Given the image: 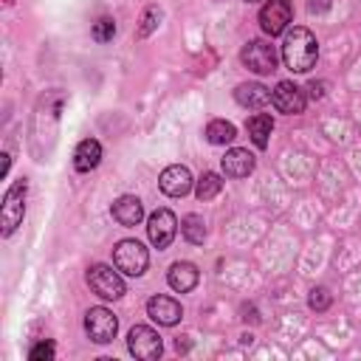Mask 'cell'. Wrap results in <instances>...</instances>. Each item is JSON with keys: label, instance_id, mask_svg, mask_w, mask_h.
I'll return each instance as SVG.
<instances>
[{"label": "cell", "instance_id": "6da1fadb", "mask_svg": "<svg viewBox=\"0 0 361 361\" xmlns=\"http://www.w3.org/2000/svg\"><path fill=\"white\" fill-rule=\"evenodd\" d=\"M282 59L293 73H307L319 59V42L307 28H290L282 42Z\"/></svg>", "mask_w": 361, "mask_h": 361}, {"label": "cell", "instance_id": "7a4b0ae2", "mask_svg": "<svg viewBox=\"0 0 361 361\" xmlns=\"http://www.w3.org/2000/svg\"><path fill=\"white\" fill-rule=\"evenodd\" d=\"M25 192H28V180L20 178L8 186L6 197H3V212H0V226H3V237H8L20 223H23V214H25Z\"/></svg>", "mask_w": 361, "mask_h": 361}, {"label": "cell", "instance_id": "3957f363", "mask_svg": "<svg viewBox=\"0 0 361 361\" xmlns=\"http://www.w3.org/2000/svg\"><path fill=\"white\" fill-rule=\"evenodd\" d=\"M113 265L127 276H141L149 265V254L138 240H121L113 248Z\"/></svg>", "mask_w": 361, "mask_h": 361}, {"label": "cell", "instance_id": "277c9868", "mask_svg": "<svg viewBox=\"0 0 361 361\" xmlns=\"http://www.w3.org/2000/svg\"><path fill=\"white\" fill-rule=\"evenodd\" d=\"M116 330H118V319L107 307H90L85 313V333H87L90 341L107 344V341L116 338Z\"/></svg>", "mask_w": 361, "mask_h": 361}, {"label": "cell", "instance_id": "5b68a950", "mask_svg": "<svg viewBox=\"0 0 361 361\" xmlns=\"http://www.w3.org/2000/svg\"><path fill=\"white\" fill-rule=\"evenodd\" d=\"M127 350H130L135 358H141V361H152V358L161 355L164 344H161V336H158L152 327L135 324V327L127 333Z\"/></svg>", "mask_w": 361, "mask_h": 361}, {"label": "cell", "instance_id": "8992f818", "mask_svg": "<svg viewBox=\"0 0 361 361\" xmlns=\"http://www.w3.org/2000/svg\"><path fill=\"white\" fill-rule=\"evenodd\" d=\"M240 59H243V65H245L248 71H254V73H271V71H276V51H274V45H268L265 39H251V42H245V48L240 51Z\"/></svg>", "mask_w": 361, "mask_h": 361}, {"label": "cell", "instance_id": "52a82bcc", "mask_svg": "<svg viewBox=\"0 0 361 361\" xmlns=\"http://www.w3.org/2000/svg\"><path fill=\"white\" fill-rule=\"evenodd\" d=\"M87 285L102 299H121L124 296V279L110 265H93L87 271Z\"/></svg>", "mask_w": 361, "mask_h": 361}, {"label": "cell", "instance_id": "ba28073f", "mask_svg": "<svg viewBox=\"0 0 361 361\" xmlns=\"http://www.w3.org/2000/svg\"><path fill=\"white\" fill-rule=\"evenodd\" d=\"M147 234H149V243L155 248H169L175 234H178V220L169 209H155L147 220Z\"/></svg>", "mask_w": 361, "mask_h": 361}, {"label": "cell", "instance_id": "9c48e42d", "mask_svg": "<svg viewBox=\"0 0 361 361\" xmlns=\"http://www.w3.org/2000/svg\"><path fill=\"white\" fill-rule=\"evenodd\" d=\"M290 14H293L290 0H268V3L259 8V25H262L265 34L276 37V34H282V31L288 28Z\"/></svg>", "mask_w": 361, "mask_h": 361}, {"label": "cell", "instance_id": "30bf717a", "mask_svg": "<svg viewBox=\"0 0 361 361\" xmlns=\"http://www.w3.org/2000/svg\"><path fill=\"white\" fill-rule=\"evenodd\" d=\"M271 102H274V107H276L279 113L296 116V113H302V110H305V90H302L299 85H293V82L282 79V82L274 87Z\"/></svg>", "mask_w": 361, "mask_h": 361}, {"label": "cell", "instance_id": "8fae6325", "mask_svg": "<svg viewBox=\"0 0 361 361\" xmlns=\"http://www.w3.org/2000/svg\"><path fill=\"white\" fill-rule=\"evenodd\" d=\"M158 183H161V192H164V195H169V197H183V195L192 189V172H189L186 166H180V164H172V166H166V169L161 172Z\"/></svg>", "mask_w": 361, "mask_h": 361}, {"label": "cell", "instance_id": "7c38bea8", "mask_svg": "<svg viewBox=\"0 0 361 361\" xmlns=\"http://www.w3.org/2000/svg\"><path fill=\"white\" fill-rule=\"evenodd\" d=\"M147 313H149L152 322H158V324H164V327L178 324L180 316H183L180 305H178L172 296H152V299L147 302Z\"/></svg>", "mask_w": 361, "mask_h": 361}, {"label": "cell", "instance_id": "4fadbf2b", "mask_svg": "<svg viewBox=\"0 0 361 361\" xmlns=\"http://www.w3.org/2000/svg\"><path fill=\"white\" fill-rule=\"evenodd\" d=\"M223 172L228 178H245V175H251L254 172V155L248 149H243V147L228 149L223 155Z\"/></svg>", "mask_w": 361, "mask_h": 361}, {"label": "cell", "instance_id": "5bb4252c", "mask_svg": "<svg viewBox=\"0 0 361 361\" xmlns=\"http://www.w3.org/2000/svg\"><path fill=\"white\" fill-rule=\"evenodd\" d=\"M113 217H116L121 226L133 228V226L141 223V217H144V206H141V200H138L135 195H121V197L113 203Z\"/></svg>", "mask_w": 361, "mask_h": 361}, {"label": "cell", "instance_id": "9a60e30c", "mask_svg": "<svg viewBox=\"0 0 361 361\" xmlns=\"http://www.w3.org/2000/svg\"><path fill=\"white\" fill-rule=\"evenodd\" d=\"M197 279H200V274H197V268L192 262H175L169 268V274H166L169 288L178 290V293H189L197 285Z\"/></svg>", "mask_w": 361, "mask_h": 361}, {"label": "cell", "instance_id": "2e32d148", "mask_svg": "<svg viewBox=\"0 0 361 361\" xmlns=\"http://www.w3.org/2000/svg\"><path fill=\"white\" fill-rule=\"evenodd\" d=\"M99 161H102V144H99L96 138L79 141V147H76V152H73V166H76V172H90V169L99 166Z\"/></svg>", "mask_w": 361, "mask_h": 361}, {"label": "cell", "instance_id": "e0dca14e", "mask_svg": "<svg viewBox=\"0 0 361 361\" xmlns=\"http://www.w3.org/2000/svg\"><path fill=\"white\" fill-rule=\"evenodd\" d=\"M234 99H237L243 107H265V104L271 102V93H268V87H262L259 82H243V85H237Z\"/></svg>", "mask_w": 361, "mask_h": 361}, {"label": "cell", "instance_id": "ac0fdd59", "mask_svg": "<svg viewBox=\"0 0 361 361\" xmlns=\"http://www.w3.org/2000/svg\"><path fill=\"white\" fill-rule=\"evenodd\" d=\"M245 127H248L251 141H254L259 149H265V147H268V138H271V130H274V118H271L268 113H257V116L248 118Z\"/></svg>", "mask_w": 361, "mask_h": 361}, {"label": "cell", "instance_id": "d6986e66", "mask_svg": "<svg viewBox=\"0 0 361 361\" xmlns=\"http://www.w3.org/2000/svg\"><path fill=\"white\" fill-rule=\"evenodd\" d=\"M234 135H237V130H234V124L226 121V118H214V121L206 124V138H209V144H214V147L231 144Z\"/></svg>", "mask_w": 361, "mask_h": 361}, {"label": "cell", "instance_id": "ffe728a7", "mask_svg": "<svg viewBox=\"0 0 361 361\" xmlns=\"http://www.w3.org/2000/svg\"><path fill=\"white\" fill-rule=\"evenodd\" d=\"M180 231H183V237H186L192 245H200V243L206 240V223H203L200 214H186V217L180 220Z\"/></svg>", "mask_w": 361, "mask_h": 361}, {"label": "cell", "instance_id": "44dd1931", "mask_svg": "<svg viewBox=\"0 0 361 361\" xmlns=\"http://www.w3.org/2000/svg\"><path fill=\"white\" fill-rule=\"evenodd\" d=\"M220 189H223V178L217 172H203L195 186V195H197V200H212L214 195H220Z\"/></svg>", "mask_w": 361, "mask_h": 361}, {"label": "cell", "instance_id": "7402d4cb", "mask_svg": "<svg viewBox=\"0 0 361 361\" xmlns=\"http://www.w3.org/2000/svg\"><path fill=\"white\" fill-rule=\"evenodd\" d=\"M158 23H161V8H155V6H149L147 11H144V17H141V28L135 31V37L138 39H144V37H149L155 28H158Z\"/></svg>", "mask_w": 361, "mask_h": 361}, {"label": "cell", "instance_id": "603a6c76", "mask_svg": "<svg viewBox=\"0 0 361 361\" xmlns=\"http://www.w3.org/2000/svg\"><path fill=\"white\" fill-rule=\"evenodd\" d=\"M113 34H116L113 17H102V20L93 23V39L96 42H107V39H113Z\"/></svg>", "mask_w": 361, "mask_h": 361}, {"label": "cell", "instance_id": "cb8c5ba5", "mask_svg": "<svg viewBox=\"0 0 361 361\" xmlns=\"http://www.w3.org/2000/svg\"><path fill=\"white\" fill-rule=\"evenodd\" d=\"M330 302H333V296H330V290H327V288H322V285H319V288H313V290H310V296H307V305H310L313 310H319V313H322V310H327V307H330Z\"/></svg>", "mask_w": 361, "mask_h": 361}, {"label": "cell", "instance_id": "d4e9b609", "mask_svg": "<svg viewBox=\"0 0 361 361\" xmlns=\"http://www.w3.org/2000/svg\"><path fill=\"white\" fill-rule=\"evenodd\" d=\"M28 358H31V361H51V358H54V344H51V341L34 344L31 353H28Z\"/></svg>", "mask_w": 361, "mask_h": 361}, {"label": "cell", "instance_id": "484cf974", "mask_svg": "<svg viewBox=\"0 0 361 361\" xmlns=\"http://www.w3.org/2000/svg\"><path fill=\"white\" fill-rule=\"evenodd\" d=\"M324 87H327L324 82H310V96H313V99H319V96H324Z\"/></svg>", "mask_w": 361, "mask_h": 361}, {"label": "cell", "instance_id": "4316f807", "mask_svg": "<svg viewBox=\"0 0 361 361\" xmlns=\"http://www.w3.org/2000/svg\"><path fill=\"white\" fill-rule=\"evenodd\" d=\"M248 3H257V0H248Z\"/></svg>", "mask_w": 361, "mask_h": 361}]
</instances>
